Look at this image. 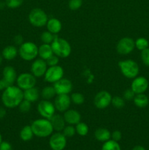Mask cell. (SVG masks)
Listing matches in <instances>:
<instances>
[{
	"instance_id": "cell-1",
	"label": "cell",
	"mask_w": 149,
	"mask_h": 150,
	"mask_svg": "<svg viewBox=\"0 0 149 150\" xmlns=\"http://www.w3.org/2000/svg\"><path fill=\"white\" fill-rule=\"evenodd\" d=\"M23 100V91L14 85L6 88L1 95V102L7 108H16Z\"/></svg>"
},
{
	"instance_id": "cell-2",
	"label": "cell",
	"mask_w": 149,
	"mask_h": 150,
	"mask_svg": "<svg viewBox=\"0 0 149 150\" xmlns=\"http://www.w3.org/2000/svg\"><path fill=\"white\" fill-rule=\"evenodd\" d=\"M34 136L39 138H46L51 136L53 132V127L51 121L48 119L40 118L33 121L31 125Z\"/></svg>"
},
{
	"instance_id": "cell-3",
	"label": "cell",
	"mask_w": 149,
	"mask_h": 150,
	"mask_svg": "<svg viewBox=\"0 0 149 150\" xmlns=\"http://www.w3.org/2000/svg\"><path fill=\"white\" fill-rule=\"evenodd\" d=\"M51 45L53 54L59 58L65 59L71 54V45H70V42L64 38H58V36H56V38L54 39Z\"/></svg>"
},
{
	"instance_id": "cell-4",
	"label": "cell",
	"mask_w": 149,
	"mask_h": 150,
	"mask_svg": "<svg viewBox=\"0 0 149 150\" xmlns=\"http://www.w3.org/2000/svg\"><path fill=\"white\" fill-rule=\"evenodd\" d=\"M118 67L123 76L129 79L137 77L140 72L138 64L132 59L121 60L118 62Z\"/></svg>"
},
{
	"instance_id": "cell-5",
	"label": "cell",
	"mask_w": 149,
	"mask_h": 150,
	"mask_svg": "<svg viewBox=\"0 0 149 150\" xmlns=\"http://www.w3.org/2000/svg\"><path fill=\"white\" fill-rule=\"evenodd\" d=\"M38 48L39 47L34 42H24L19 46L18 54L24 61H33L38 57Z\"/></svg>"
},
{
	"instance_id": "cell-6",
	"label": "cell",
	"mask_w": 149,
	"mask_h": 150,
	"mask_svg": "<svg viewBox=\"0 0 149 150\" xmlns=\"http://www.w3.org/2000/svg\"><path fill=\"white\" fill-rule=\"evenodd\" d=\"M29 21L32 26L35 27H43L46 26L48 21V15L43 10L40 8H34L29 13Z\"/></svg>"
},
{
	"instance_id": "cell-7",
	"label": "cell",
	"mask_w": 149,
	"mask_h": 150,
	"mask_svg": "<svg viewBox=\"0 0 149 150\" xmlns=\"http://www.w3.org/2000/svg\"><path fill=\"white\" fill-rule=\"evenodd\" d=\"M16 83L20 89L24 91L35 86L37 83V79L32 73H23L18 76Z\"/></svg>"
},
{
	"instance_id": "cell-8",
	"label": "cell",
	"mask_w": 149,
	"mask_h": 150,
	"mask_svg": "<svg viewBox=\"0 0 149 150\" xmlns=\"http://www.w3.org/2000/svg\"><path fill=\"white\" fill-rule=\"evenodd\" d=\"M37 111L42 118L50 120L56 114L54 103L48 100H42L37 104Z\"/></svg>"
},
{
	"instance_id": "cell-9",
	"label": "cell",
	"mask_w": 149,
	"mask_h": 150,
	"mask_svg": "<svg viewBox=\"0 0 149 150\" xmlns=\"http://www.w3.org/2000/svg\"><path fill=\"white\" fill-rule=\"evenodd\" d=\"M135 48L134 40L129 37H124L119 40L116 45V51L121 55H128Z\"/></svg>"
},
{
	"instance_id": "cell-10",
	"label": "cell",
	"mask_w": 149,
	"mask_h": 150,
	"mask_svg": "<svg viewBox=\"0 0 149 150\" xmlns=\"http://www.w3.org/2000/svg\"><path fill=\"white\" fill-rule=\"evenodd\" d=\"M112 95L109 92L102 90L98 92L93 98V104L99 109H105L111 104Z\"/></svg>"
},
{
	"instance_id": "cell-11",
	"label": "cell",
	"mask_w": 149,
	"mask_h": 150,
	"mask_svg": "<svg viewBox=\"0 0 149 150\" xmlns=\"http://www.w3.org/2000/svg\"><path fill=\"white\" fill-rule=\"evenodd\" d=\"M63 76H64V69L61 66L58 64V65L48 67L44 77L47 82L54 83L62 79Z\"/></svg>"
},
{
	"instance_id": "cell-12",
	"label": "cell",
	"mask_w": 149,
	"mask_h": 150,
	"mask_svg": "<svg viewBox=\"0 0 149 150\" xmlns=\"http://www.w3.org/2000/svg\"><path fill=\"white\" fill-rule=\"evenodd\" d=\"M67 145V137L61 132H56L51 136L49 146L52 150H63Z\"/></svg>"
},
{
	"instance_id": "cell-13",
	"label": "cell",
	"mask_w": 149,
	"mask_h": 150,
	"mask_svg": "<svg viewBox=\"0 0 149 150\" xmlns=\"http://www.w3.org/2000/svg\"><path fill=\"white\" fill-rule=\"evenodd\" d=\"M48 69L46 61L42 59H35L31 65V73L36 78H40L45 76Z\"/></svg>"
},
{
	"instance_id": "cell-14",
	"label": "cell",
	"mask_w": 149,
	"mask_h": 150,
	"mask_svg": "<svg viewBox=\"0 0 149 150\" xmlns=\"http://www.w3.org/2000/svg\"><path fill=\"white\" fill-rule=\"evenodd\" d=\"M148 81L144 76H138L133 79L131 83V89L133 92L137 94H142L146 92L148 88Z\"/></svg>"
},
{
	"instance_id": "cell-15",
	"label": "cell",
	"mask_w": 149,
	"mask_h": 150,
	"mask_svg": "<svg viewBox=\"0 0 149 150\" xmlns=\"http://www.w3.org/2000/svg\"><path fill=\"white\" fill-rule=\"evenodd\" d=\"M53 87L56 95H69L72 91L73 85L71 81L62 78L53 83Z\"/></svg>"
},
{
	"instance_id": "cell-16",
	"label": "cell",
	"mask_w": 149,
	"mask_h": 150,
	"mask_svg": "<svg viewBox=\"0 0 149 150\" xmlns=\"http://www.w3.org/2000/svg\"><path fill=\"white\" fill-rule=\"evenodd\" d=\"M71 98L69 95H57L54 100L56 109L59 112H65L71 105Z\"/></svg>"
},
{
	"instance_id": "cell-17",
	"label": "cell",
	"mask_w": 149,
	"mask_h": 150,
	"mask_svg": "<svg viewBox=\"0 0 149 150\" xmlns=\"http://www.w3.org/2000/svg\"><path fill=\"white\" fill-rule=\"evenodd\" d=\"M3 78L2 79L7 83L9 86L14 85L15 82H16L17 79V73L15 68L12 66H6L2 71Z\"/></svg>"
},
{
	"instance_id": "cell-18",
	"label": "cell",
	"mask_w": 149,
	"mask_h": 150,
	"mask_svg": "<svg viewBox=\"0 0 149 150\" xmlns=\"http://www.w3.org/2000/svg\"><path fill=\"white\" fill-rule=\"evenodd\" d=\"M64 118L66 123L72 125H76L81 120V115L77 111L74 109H68L64 112Z\"/></svg>"
},
{
	"instance_id": "cell-19",
	"label": "cell",
	"mask_w": 149,
	"mask_h": 150,
	"mask_svg": "<svg viewBox=\"0 0 149 150\" xmlns=\"http://www.w3.org/2000/svg\"><path fill=\"white\" fill-rule=\"evenodd\" d=\"M51 125H52L53 130L56 132H61L65 127L66 122L64 118L61 114H55L51 119H50Z\"/></svg>"
},
{
	"instance_id": "cell-20",
	"label": "cell",
	"mask_w": 149,
	"mask_h": 150,
	"mask_svg": "<svg viewBox=\"0 0 149 150\" xmlns=\"http://www.w3.org/2000/svg\"><path fill=\"white\" fill-rule=\"evenodd\" d=\"M46 27L48 31L51 32L53 35H57L61 32L62 29V23L61 21L58 20L56 18H51L48 19L46 23Z\"/></svg>"
},
{
	"instance_id": "cell-21",
	"label": "cell",
	"mask_w": 149,
	"mask_h": 150,
	"mask_svg": "<svg viewBox=\"0 0 149 150\" xmlns=\"http://www.w3.org/2000/svg\"><path fill=\"white\" fill-rule=\"evenodd\" d=\"M18 54V49L15 45H7L2 50L1 52L3 59L8 61L14 59Z\"/></svg>"
},
{
	"instance_id": "cell-22",
	"label": "cell",
	"mask_w": 149,
	"mask_h": 150,
	"mask_svg": "<svg viewBox=\"0 0 149 150\" xmlns=\"http://www.w3.org/2000/svg\"><path fill=\"white\" fill-rule=\"evenodd\" d=\"M40 93L35 86L23 91V99L27 100L31 103H34L39 100Z\"/></svg>"
},
{
	"instance_id": "cell-23",
	"label": "cell",
	"mask_w": 149,
	"mask_h": 150,
	"mask_svg": "<svg viewBox=\"0 0 149 150\" xmlns=\"http://www.w3.org/2000/svg\"><path fill=\"white\" fill-rule=\"evenodd\" d=\"M53 54H54L51 44L42 43L38 48V56L42 59H48Z\"/></svg>"
},
{
	"instance_id": "cell-24",
	"label": "cell",
	"mask_w": 149,
	"mask_h": 150,
	"mask_svg": "<svg viewBox=\"0 0 149 150\" xmlns=\"http://www.w3.org/2000/svg\"><path fill=\"white\" fill-rule=\"evenodd\" d=\"M95 139L99 142H105L111 139V133L109 130L104 127L96 129L94 133Z\"/></svg>"
},
{
	"instance_id": "cell-25",
	"label": "cell",
	"mask_w": 149,
	"mask_h": 150,
	"mask_svg": "<svg viewBox=\"0 0 149 150\" xmlns=\"http://www.w3.org/2000/svg\"><path fill=\"white\" fill-rule=\"evenodd\" d=\"M133 102H134V105L137 107L140 108H145L147 106L149 103V99L146 95L144 93L142 94H137L134 96V99H133Z\"/></svg>"
},
{
	"instance_id": "cell-26",
	"label": "cell",
	"mask_w": 149,
	"mask_h": 150,
	"mask_svg": "<svg viewBox=\"0 0 149 150\" xmlns=\"http://www.w3.org/2000/svg\"><path fill=\"white\" fill-rule=\"evenodd\" d=\"M34 136V135L31 125L24 126L20 131V138L23 142H29L32 140Z\"/></svg>"
},
{
	"instance_id": "cell-27",
	"label": "cell",
	"mask_w": 149,
	"mask_h": 150,
	"mask_svg": "<svg viewBox=\"0 0 149 150\" xmlns=\"http://www.w3.org/2000/svg\"><path fill=\"white\" fill-rule=\"evenodd\" d=\"M40 95L43 100H50L53 98L56 95V92L53 86H47L44 87L42 90L41 91Z\"/></svg>"
},
{
	"instance_id": "cell-28",
	"label": "cell",
	"mask_w": 149,
	"mask_h": 150,
	"mask_svg": "<svg viewBox=\"0 0 149 150\" xmlns=\"http://www.w3.org/2000/svg\"><path fill=\"white\" fill-rule=\"evenodd\" d=\"M102 150H121V148L118 142L110 139L104 142L102 146Z\"/></svg>"
},
{
	"instance_id": "cell-29",
	"label": "cell",
	"mask_w": 149,
	"mask_h": 150,
	"mask_svg": "<svg viewBox=\"0 0 149 150\" xmlns=\"http://www.w3.org/2000/svg\"><path fill=\"white\" fill-rule=\"evenodd\" d=\"M56 38V35H53L51 32H50L49 31H45L43 32L41 34L40 39L43 43L46 44H51L53 42V41L54 40V39Z\"/></svg>"
},
{
	"instance_id": "cell-30",
	"label": "cell",
	"mask_w": 149,
	"mask_h": 150,
	"mask_svg": "<svg viewBox=\"0 0 149 150\" xmlns=\"http://www.w3.org/2000/svg\"><path fill=\"white\" fill-rule=\"evenodd\" d=\"M75 130L76 133H77L79 136H85L89 133V126L86 123L80 122L77 123L75 125Z\"/></svg>"
},
{
	"instance_id": "cell-31",
	"label": "cell",
	"mask_w": 149,
	"mask_h": 150,
	"mask_svg": "<svg viewBox=\"0 0 149 150\" xmlns=\"http://www.w3.org/2000/svg\"><path fill=\"white\" fill-rule=\"evenodd\" d=\"M134 43H135V48L140 51L148 48L149 45L148 40L145 38H137V39L134 41Z\"/></svg>"
},
{
	"instance_id": "cell-32",
	"label": "cell",
	"mask_w": 149,
	"mask_h": 150,
	"mask_svg": "<svg viewBox=\"0 0 149 150\" xmlns=\"http://www.w3.org/2000/svg\"><path fill=\"white\" fill-rule=\"evenodd\" d=\"M111 105L115 108H123L125 105V100L124 98H121L120 96H115L112 98L111 101Z\"/></svg>"
},
{
	"instance_id": "cell-33",
	"label": "cell",
	"mask_w": 149,
	"mask_h": 150,
	"mask_svg": "<svg viewBox=\"0 0 149 150\" xmlns=\"http://www.w3.org/2000/svg\"><path fill=\"white\" fill-rule=\"evenodd\" d=\"M71 98V101L75 105H82L85 102V98L83 94L79 93V92H74L70 96Z\"/></svg>"
},
{
	"instance_id": "cell-34",
	"label": "cell",
	"mask_w": 149,
	"mask_h": 150,
	"mask_svg": "<svg viewBox=\"0 0 149 150\" xmlns=\"http://www.w3.org/2000/svg\"><path fill=\"white\" fill-rule=\"evenodd\" d=\"M18 107L20 112L27 113L29 112L31 110V108H32V103L29 102L27 100L23 99Z\"/></svg>"
},
{
	"instance_id": "cell-35",
	"label": "cell",
	"mask_w": 149,
	"mask_h": 150,
	"mask_svg": "<svg viewBox=\"0 0 149 150\" xmlns=\"http://www.w3.org/2000/svg\"><path fill=\"white\" fill-rule=\"evenodd\" d=\"M63 131V134L66 136L67 138H71L72 136H74V134L76 133L75 127H74L72 125H69L65 126V127L64 128Z\"/></svg>"
},
{
	"instance_id": "cell-36",
	"label": "cell",
	"mask_w": 149,
	"mask_h": 150,
	"mask_svg": "<svg viewBox=\"0 0 149 150\" xmlns=\"http://www.w3.org/2000/svg\"><path fill=\"white\" fill-rule=\"evenodd\" d=\"M5 4L10 9H15L23 4V0H5Z\"/></svg>"
},
{
	"instance_id": "cell-37",
	"label": "cell",
	"mask_w": 149,
	"mask_h": 150,
	"mask_svg": "<svg viewBox=\"0 0 149 150\" xmlns=\"http://www.w3.org/2000/svg\"><path fill=\"white\" fill-rule=\"evenodd\" d=\"M83 4V0H70L68 2V7L71 10H77L81 7Z\"/></svg>"
},
{
	"instance_id": "cell-38",
	"label": "cell",
	"mask_w": 149,
	"mask_h": 150,
	"mask_svg": "<svg viewBox=\"0 0 149 150\" xmlns=\"http://www.w3.org/2000/svg\"><path fill=\"white\" fill-rule=\"evenodd\" d=\"M140 57L143 64L147 67H149V48L141 51Z\"/></svg>"
},
{
	"instance_id": "cell-39",
	"label": "cell",
	"mask_w": 149,
	"mask_h": 150,
	"mask_svg": "<svg viewBox=\"0 0 149 150\" xmlns=\"http://www.w3.org/2000/svg\"><path fill=\"white\" fill-rule=\"evenodd\" d=\"M46 61L48 67H51V66L58 65V62H59V57H57L55 54H53L51 57H50L48 59L45 60Z\"/></svg>"
},
{
	"instance_id": "cell-40",
	"label": "cell",
	"mask_w": 149,
	"mask_h": 150,
	"mask_svg": "<svg viewBox=\"0 0 149 150\" xmlns=\"http://www.w3.org/2000/svg\"><path fill=\"white\" fill-rule=\"evenodd\" d=\"M134 96H135V93L130 88V89H127L124 91L123 98H124L125 100H133Z\"/></svg>"
},
{
	"instance_id": "cell-41",
	"label": "cell",
	"mask_w": 149,
	"mask_h": 150,
	"mask_svg": "<svg viewBox=\"0 0 149 150\" xmlns=\"http://www.w3.org/2000/svg\"><path fill=\"white\" fill-rule=\"evenodd\" d=\"M122 138V133L119 130H114L112 133H111V139L112 140L115 141V142H119Z\"/></svg>"
},
{
	"instance_id": "cell-42",
	"label": "cell",
	"mask_w": 149,
	"mask_h": 150,
	"mask_svg": "<svg viewBox=\"0 0 149 150\" xmlns=\"http://www.w3.org/2000/svg\"><path fill=\"white\" fill-rule=\"evenodd\" d=\"M13 42H14L15 45L20 46V45H22V44L24 42V40H23V38L22 35H17L14 37V38H13Z\"/></svg>"
},
{
	"instance_id": "cell-43",
	"label": "cell",
	"mask_w": 149,
	"mask_h": 150,
	"mask_svg": "<svg viewBox=\"0 0 149 150\" xmlns=\"http://www.w3.org/2000/svg\"><path fill=\"white\" fill-rule=\"evenodd\" d=\"M0 150H13V148L9 142H2L0 144Z\"/></svg>"
},
{
	"instance_id": "cell-44",
	"label": "cell",
	"mask_w": 149,
	"mask_h": 150,
	"mask_svg": "<svg viewBox=\"0 0 149 150\" xmlns=\"http://www.w3.org/2000/svg\"><path fill=\"white\" fill-rule=\"evenodd\" d=\"M8 85L7 84L5 81L3 79H0V90L4 91L6 88L8 87Z\"/></svg>"
},
{
	"instance_id": "cell-45",
	"label": "cell",
	"mask_w": 149,
	"mask_h": 150,
	"mask_svg": "<svg viewBox=\"0 0 149 150\" xmlns=\"http://www.w3.org/2000/svg\"><path fill=\"white\" fill-rule=\"evenodd\" d=\"M6 114H7V111H6L5 108L0 107V119L4 118L6 116Z\"/></svg>"
},
{
	"instance_id": "cell-46",
	"label": "cell",
	"mask_w": 149,
	"mask_h": 150,
	"mask_svg": "<svg viewBox=\"0 0 149 150\" xmlns=\"http://www.w3.org/2000/svg\"><path fill=\"white\" fill-rule=\"evenodd\" d=\"M131 150H146L143 147V146H140V145H137V146H134Z\"/></svg>"
},
{
	"instance_id": "cell-47",
	"label": "cell",
	"mask_w": 149,
	"mask_h": 150,
	"mask_svg": "<svg viewBox=\"0 0 149 150\" xmlns=\"http://www.w3.org/2000/svg\"><path fill=\"white\" fill-rule=\"evenodd\" d=\"M2 60H3V57L1 54H0V65H1V63H2Z\"/></svg>"
},
{
	"instance_id": "cell-48",
	"label": "cell",
	"mask_w": 149,
	"mask_h": 150,
	"mask_svg": "<svg viewBox=\"0 0 149 150\" xmlns=\"http://www.w3.org/2000/svg\"><path fill=\"white\" fill-rule=\"evenodd\" d=\"M2 142V136H1V134L0 133V144Z\"/></svg>"
}]
</instances>
